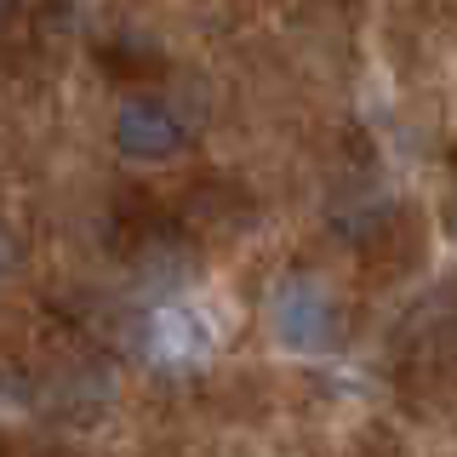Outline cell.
<instances>
[{"label": "cell", "instance_id": "cell-2", "mask_svg": "<svg viewBox=\"0 0 457 457\" xmlns=\"http://www.w3.org/2000/svg\"><path fill=\"white\" fill-rule=\"evenodd\" d=\"M143 361L161 371H200L212 361V326L189 303H166L143 320Z\"/></svg>", "mask_w": 457, "mask_h": 457}, {"label": "cell", "instance_id": "cell-1", "mask_svg": "<svg viewBox=\"0 0 457 457\" xmlns=\"http://www.w3.org/2000/svg\"><path fill=\"white\" fill-rule=\"evenodd\" d=\"M269 332L297 354H332L343 343V303L314 275H292L269 297Z\"/></svg>", "mask_w": 457, "mask_h": 457}, {"label": "cell", "instance_id": "cell-3", "mask_svg": "<svg viewBox=\"0 0 457 457\" xmlns=\"http://www.w3.org/2000/svg\"><path fill=\"white\" fill-rule=\"evenodd\" d=\"M114 143H120L126 161H171V154L189 143L178 109L161 104V97H126L120 114H114Z\"/></svg>", "mask_w": 457, "mask_h": 457}, {"label": "cell", "instance_id": "cell-5", "mask_svg": "<svg viewBox=\"0 0 457 457\" xmlns=\"http://www.w3.org/2000/svg\"><path fill=\"white\" fill-rule=\"evenodd\" d=\"M18 12H23V0H0V29H6L12 18H18Z\"/></svg>", "mask_w": 457, "mask_h": 457}, {"label": "cell", "instance_id": "cell-4", "mask_svg": "<svg viewBox=\"0 0 457 457\" xmlns=\"http://www.w3.org/2000/svg\"><path fill=\"white\" fill-rule=\"evenodd\" d=\"M18 263H23V246H18V235H12V228L0 223V280H6Z\"/></svg>", "mask_w": 457, "mask_h": 457}]
</instances>
